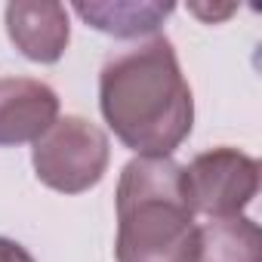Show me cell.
Instances as JSON below:
<instances>
[{
  "label": "cell",
  "mask_w": 262,
  "mask_h": 262,
  "mask_svg": "<svg viewBox=\"0 0 262 262\" xmlns=\"http://www.w3.org/2000/svg\"><path fill=\"white\" fill-rule=\"evenodd\" d=\"M99 105L114 136L139 158H170L194 123L191 86L167 37L111 53L99 74Z\"/></svg>",
  "instance_id": "1"
},
{
  "label": "cell",
  "mask_w": 262,
  "mask_h": 262,
  "mask_svg": "<svg viewBox=\"0 0 262 262\" xmlns=\"http://www.w3.org/2000/svg\"><path fill=\"white\" fill-rule=\"evenodd\" d=\"M117 262H194L198 222L185 167L173 158H133L117 182Z\"/></svg>",
  "instance_id": "2"
},
{
  "label": "cell",
  "mask_w": 262,
  "mask_h": 262,
  "mask_svg": "<svg viewBox=\"0 0 262 262\" xmlns=\"http://www.w3.org/2000/svg\"><path fill=\"white\" fill-rule=\"evenodd\" d=\"M108 136L86 117L68 114L34 142L31 161L37 179L62 194H80L99 185L108 170Z\"/></svg>",
  "instance_id": "3"
},
{
  "label": "cell",
  "mask_w": 262,
  "mask_h": 262,
  "mask_svg": "<svg viewBox=\"0 0 262 262\" xmlns=\"http://www.w3.org/2000/svg\"><path fill=\"white\" fill-rule=\"evenodd\" d=\"M188 201L194 213L210 219H231L259 191V164L237 148H213L185 167Z\"/></svg>",
  "instance_id": "4"
},
{
  "label": "cell",
  "mask_w": 262,
  "mask_h": 262,
  "mask_svg": "<svg viewBox=\"0 0 262 262\" xmlns=\"http://www.w3.org/2000/svg\"><path fill=\"white\" fill-rule=\"evenodd\" d=\"M59 120V96L31 77H0V145L37 142Z\"/></svg>",
  "instance_id": "5"
},
{
  "label": "cell",
  "mask_w": 262,
  "mask_h": 262,
  "mask_svg": "<svg viewBox=\"0 0 262 262\" xmlns=\"http://www.w3.org/2000/svg\"><path fill=\"white\" fill-rule=\"evenodd\" d=\"M7 31L16 50L31 62H59L68 47V13L50 0H19L7 7Z\"/></svg>",
  "instance_id": "6"
},
{
  "label": "cell",
  "mask_w": 262,
  "mask_h": 262,
  "mask_svg": "<svg viewBox=\"0 0 262 262\" xmlns=\"http://www.w3.org/2000/svg\"><path fill=\"white\" fill-rule=\"evenodd\" d=\"M194 262H262V231L247 216L198 225Z\"/></svg>",
  "instance_id": "7"
},
{
  "label": "cell",
  "mask_w": 262,
  "mask_h": 262,
  "mask_svg": "<svg viewBox=\"0 0 262 262\" xmlns=\"http://www.w3.org/2000/svg\"><path fill=\"white\" fill-rule=\"evenodd\" d=\"M74 13L96 31L114 37L151 34L173 13V4H74Z\"/></svg>",
  "instance_id": "8"
},
{
  "label": "cell",
  "mask_w": 262,
  "mask_h": 262,
  "mask_svg": "<svg viewBox=\"0 0 262 262\" xmlns=\"http://www.w3.org/2000/svg\"><path fill=\"white\" fill-rule=\"evenodd\" d=\"M0 262H34V259L22 244H16L10 237H0Z\"/></svg>",
  "instance_id": "9"
},
{
  "label": "cell",
  "mask_w": 262,
  "mask_h": 262,
  "mask_svg": "<svg viewBox=\"0 0 262 262\" xmlns=\"http://www.w3.org/2000/svg\"><path fill=\"white\" fill-rule=\"evenodd\" d=\"M191 13H194V16H201V19H207V22H216V19H222V16H231V13H234V7H222V10H207V7H191Z\"/></svg>",
  "instance_id": "10"
}]
</instances>
